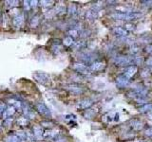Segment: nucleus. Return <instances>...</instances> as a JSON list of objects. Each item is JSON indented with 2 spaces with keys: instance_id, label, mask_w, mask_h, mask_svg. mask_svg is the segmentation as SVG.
I'll return each mask as SVG.
<instances>
[{
  "instance_id": "f257e3e1",
  "label": "nucleus",
  "mask_w": 152,
  "mask_h": 142,
  "mask_svg": "<svg viewBox=\"0 0 152 142\" xmlns=\"http://www.w3.org/2000/svg\"><path fill=\"white\" fill-rule=\"evenodd\" d=\"M33 77H34V79L37 81L39 83L44 84V85H48L50 83V76L48 75V74H46V73H41V72L34 73Z\"/></svg>"
},
{
  "instance_id": "f03ea898",
  "label": "nucleus",
  "mask_w": 152,
  "mask_h": 142,
  "mask_svg": "<svg viewBox=\"0 0 152 142\" xmlns=\"http://www.w3.org/2000/svg\"><path fill=\"white\" fill-rule=\"evenodd\" d=\"M36 110L43 116H50V111L46 106V104L43 103V102H37V103H36Z\"/></svg>"
},
{
  "instance_id": "7ed1b4c3",
  "label": "nucleus",
  "mask_w": 152,
  "mask_h": 142,
  "mask_svg": "<svg viewBox=\"0 0 152 142\" xmlns=\"http://www.w3.org/2000/svg\"><path fill=\"white\" fill-rule=\"evenodd\" d=\"M25 23V17L23 14H17L13 18V25L16 28H22Z\"/></svg>"
},
{
  "instance_id": "20e7f679",
  "label": "nucleus",
  "mask_w": 152,
  "mask_h": 142,
  "mask_svg": "<svg viewBox=\"0 0 152 142\" xmlns=\"http://www.w3.org/2000/svg\"><path fill=\"white\" fill-rule=\"evenodd\" d=\"M15 111H16V109L13 107V106L12 105H10L8 106V107L6 108L5 110V112L4 114H3V116H4V119H10V118H12V116L15 114Z\"/></svg>"
},
{
  "instance_id": "39448f33",
  "label": "nucleus",
  "mask_w": 152,
  "mask_h": 142,
  "mask_svg": "<svg viewBox=\"0 0 152 142\" xmlns=\"http://www.w3.org/2000/svg\"><path fill=\"white\" fill-rule=\"evenodd\" d=\"M130 58H128V57L126 56H120L118 57L117 59H115V63H117V65H128V63H130Z\"/></svg>"
},
{
  "instance_id": "423d86ee",
  "label": "nucleus",
  "mask_w": 152,
  "mask_h": 142,
  "mask_svg": "<svg viewBox=\"0 0 152 142\" xmlns=\"http://www.w3.org/2000/svg\"><path fill=\"white\" fill-rule=\"evenodd\" d=\"M32 133H33V136L35 138H37V139H40L43 136V130L41 126L39 125H36L33 127V130H32Z\"/></svg>"
},
{
  "instance_id": "0eeeda50",
  "label": "nucleus",
  "mask_w": 152,
  "mask_h": 142,
  "mask_svg": "<svg viewBox=\"0 0 152 142\" xmlns=\"http://www.w3.org/2000/svg\"><path fill=\"white\" fill-rule=\"evenodd\" d=\"M116 83H117L118 86L124 87V86H126V85L128 83V79L126 77H125V76H120V77L117 78Z\"/></svg>"
},
{
  "instance_id": "6e6552de",
  "label": "nucleus",
  "mask_w": 152,
  "mask_h": 142,
  "mask_svg": "<svg viewBox=\"0 0 152 142\" xmlns=\"http://www.w3.org/2000/svg\"><path fill=\"white\" fill-rule=\"evenodd\" d=\"M5 142H21V139L17 134H12L5 137Z\"/></svg>"
},
{
  "instance_id": "1a4fd4ad",
  "label": "nucleus",
  "mask_w": 152,
  "mask_h": 142,
  "mask_svg": "<svg viewBox=\"0 0 152 142\" xmlns=\"http://www.w3.org/2000/svg\"><path fill=\"white\" fill-rule=\"evenodd\" d=\"M74 69H76L78 72L80 73H89V68L84 65H81V63H76L74 65Z\"/></svg>"
},
{
  "instance_id": "9d476101",
  "label": "nucleus",
  "mask_w": 152,
  "mask_h": 142,
  "mask_svg": "<svg viewBox=\"0 0 152 142\" xmlns=\"http://www.w3.org/2000/svg\"><path fill=\"white\" fill-rule=\"evenodd\" d=\"M105 65L103 63H93L92 65L90 66V70L92 71H101L102 69H104Z\"/></svg>"
},
{
  "instance_id": "9b49d317",
  "label": "nucleus",
  "mask_w": 152,
  "mask_h": 142,
  "mask_svg": "<svg viewBox=\"0 0 152 142\" xmlns=\"http://www.w3.org/2000/svg\"><path fill=\"white\" fill-rule=\"evenodd\" d=\"M137 71V67L136 66H130L129 68L126 70V72L125 73V77H126L128 79H129L130 77H132L135 74Z\"/></svg>"
},
{
  "instance_id": "f8f14e48",
  "label": "nucleus",
  "mask_w": 152,
  "mask_h": 142,
  "mask_svg": "<svg viewBox=\"0 0 152 142\" xmlns=\"http://www.w3.org/2000/svg\"><path fill=\"white\" fill-rule=\"evenodd\" d=\"M16 123L19 126H27L29 123V119H27L26 116H22V118H19L16 120Z\"/></svg>"
},
{
  "instance_id": "ddd939ff",
  "label": "nucleus",
  "mask_w": 152,
  "mask_h": 142,
  "mask_svg": "<svg viewBox=\"0 0 152 142\" xmlns=\"http://www.w3.org/2000/svg\"><path fill=\"white\" fill-rule=\"evenodd\" d=\"M140 16H141L140 13H137V12H130V13L126 14V20H133V19L138 18V17H140Z\"/></svg>"
},
{
  "instance_id": "4468645a",
  "label": "nucleus",
  "mask_w": 152,
  "mask_h": 142,
  "mask_svg": "<svg viewBox=\"0 0 152 142\" xmlns=\"http://www.w3.org/2000/svg\"><path fill=\"white\" fill-rule=\"evenodd\" d=\"M68 87H70L68 89L71 92H74V93H81L82 92V89L79 86H77V85H70Z\"/></svg>"
},
{
  "instance_id": "2eb2a0df",
  "label": "nucleus",
  "mask_w": 152,
  "mask_h": 142,
  "mask_svg": "<svg viewBox=\"0 0 152 142\" xmlns=\"http://www.w3.org/2000/svg\"><path fill=\"white\" fill-rule=\"evenodd\" d=\"M112 17L115 19H126V14H124L122 12H117V13H113L112 14Z\"/></svg>"
},
{
  "instance_id": "dca6fc26",
  "label": "nucleus",
  "mask_w": 152,
  "mask_h": 142,
  "mask_svg": "<svg viewBox=\"0 0 152 142\" xmlns=\"http://www.w3.org/2000/svg\"><path fill=\"white\" fill-rule=\"evenodd\" d=\"M72 42H73V40H72V37L68 36L63 40V44L65 45H67V47H70V45H72Z\"/></svg>"
},
{
  "instance_id": "f3484780",
  "label": "nucleus",
  "mask_w": 152,
  "mask_h": 142,
  "mask_svg": "<svg viewBox=\"0 0 152 142\" xmlns=\"http://www.w3.org/2000/svg\"><path fill=\"white\" fill-rule=\"evenodd\" d=\"M114 32L116 33L117 35H126V31L124 30V28H116L114 30Z\"/></svg>"
},
{
  "instance_id": "a211bd4d",
  "label": "nucleus",
  "mask_w": 152,
  "mask_h": 142,
  "mask_svg": "<svg viewBox=\"0 0 152 142\" xmlns=\"http://www.w3.org/2000/svg\"><path fill=\"white\" fill-rule=\"evenodd\" d=\"M38 24H39V17L38 16H34L33 18L31 19V25L33 28H35V27H37Z\"/></svg>"
},
{
  "instance_id": "6ab92c4d",
  "label": "nucleus",
  "mask_w": 152,
  "mask_h": 142,
  "mask_svg": "<svg viewBox=\"0 0 152 142\" xmlns=\"http://www.w3.org/2000/svg\"><path fill=\"white\" fill-rule=\"evenodd\" d=\"M13 122V118H10V119H6L4 120V125L5 126H10V124Z\"/></svg>"
},
{
  "instance_id": "aec40b11",
  "label": "nucleus",
  "mask_w": 152,
  "mask_h": 142,
  "mask_svg": "<svg viewBox=\"0 0 152 142\" xmlns=\"http://www.w3.org/2000/svg\"><path fill=\"white\" fill-rule=\"evenodd\" d=\"M5 110H6V107H5V104L3 103V102L0 101V116L3 115L5 112Z\"/></svg>"
},
{
  "instance_id": "412c9836",
  "label": "nucleus",
  "mask_w": 152,
  "mask_h": 142,
  "mask_svg": "<svg viewBox=\"0 0 152 142\" xmlns=\"http://www.w3.org/2000/svg\"><path fill=\"white\" fill-rule=\"evenodd\" d=\"M70 13H74L75 12H76V7H75V5H71L70 7Z\"/></svg>"
},
{
  "instance_id": "4be33fe9",
  "label": "nucleus",
  "mask_w": 152,
  "mask_h": 142,
  "mask_svg": "<svg viewBox=\"0 0 152 142\" xmlns=\"http://www.w3.org/2000/svg\"><path fill=\"white\" fill-rule=\"evenodd\" d=\"M146 134L148 136H152V128H149L146 131Z\"/></svg>"
},
{
  "instance_id": "5701e85b",
  "label": "nucleus",
  "mask_w": 152,
  "mask_h": 142,
  "mask_svg": "<svg viewBox=\"0 0 152 142\" xmlns=\"http://www.w3.org/2000/svg\"><path fill=\"white\" fill-rule=\"evenodd\" d=\"M42 125L43 126H47V127H50V126H52L53 124L52 123H50V122H42Z\"/></svg>"
},
{
  "instance_id": "b1692460",
  "label": "nucleus",
  "mask_w": 152,
  "mask_h": 142,
  "mask_svg": "<svg viewBox=\"0 0 152 142\" xmlns=\"http://www.w3.org/2000/svg\"><path fill=\"white\" fill-rule=\"evenodd\" d=\"M70 34H71V36L75 37L76 35H77V31H76V30H70Z\"/></svg>"
},
{
  "instance_id": "393cba45",
  "label": "nucleus",
  "mask_w": 152,
  "mask_h": 142,
  "mask_svg": "<svg viewBox=\"0 0 152 142\" xmlns=\"http://www.w3.org/2000/svg\"><path fill=\"white\" fill-rule=\"evenodd\" d=\"M1 127H2V126H1V123H0V131H1Z\"/></svg>"
},
{
  "instance_id": "a878e982",
  "label": "nucleus",
  "mask_w": 152,
  "mask_h": 142,
  "mask_svg": "<svg viewBox=\"0 0 152 142\" xmlns=\"http://www.w3.org/2000/svg\"><path fill=\"white\" fill-rule=\"evenodd\" d=\"M0 21H1V17H0Z\"/></svg>"
}]
</instances>
